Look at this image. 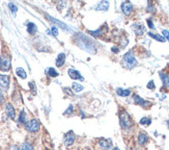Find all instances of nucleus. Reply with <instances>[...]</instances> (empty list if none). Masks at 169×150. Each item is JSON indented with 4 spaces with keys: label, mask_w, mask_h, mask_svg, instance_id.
Masks as SVG:
<instances>
[{
    "label": "nucleus",
    "mask_w": 169,
    "mask_h": 150,
    "mask_svg": "<svg viewBox=\"0 0 169 150\" xmlns=\"http://www.w3.org/2000/svg\"><path fill=\"white\" fill-rule=\"evenodd\" d=\"M26 118H27V115H26V113L24 112V110H22L21 114H20V117H19V122L20 123H27L26 122Z\"/></svg>",
    "instance_id": "5701e85b"
},
{
    "label": "nucleus",
    "mask_w": 169,
    "mask_h": 150,
    "mask_svg": "<svg viewBox=\"0 0 169 150\" xmlns=\"http://www.w3.org/2000/svg\"><path fill=\"white\" fill-rule=\"evenodd\" d=\"M75 140H76V136L74 135L73 131H69L66 136H64V143H66V146L72 145L75 142Z\"/></svg>",
    "instance_id": "39448f33"
},
{
    "label": "nucleus",
    "mask_w": 169,
    "mask_h": 150,
    "mask_svg": "<svg viewBox=\"0 0 169 150\" xmlns=\"http://www.w3.org/2000/svg\"><path fill=\"white\" fill-rule=\"evenodd\" d=\"M64 62H66V54L59 53V54H58V56H57V60H56V66L57 67L63 66Z\"/></svg>",
    "instance_id": "ddd939ff"
},
{
    "label": "nucleus",
    "mask_w": 169,
    "mask_h": 150,
    "mask_svg": "<svg viewBox=\"0 0 169 150\" xmlns=\"http://www.w3.org/2000/svg\"><path fill=\"white\" fill-rule=\"evenodd\" d=\"M73 89L76 91V92H80V91H82L83 90V87L82 86H80L79 83H73Z\"/></svg>",
    "instance_id": "a878e982"
},
{
    "label": "nucleus",
    "mask_w": 169,
    "mask_h": 150,
    "mask_svg": "<svg viewBox=\"0 0 169 150\" xmlns=\"http://www.w3.org/2000/svg\"><path fill=\"white\" fill-rule=\"evenodd\" d=\"M29 87L32 88V90H33V94H35V88H34V83H29Z\"/></svg>",
    "instance_id": "72a5a7b5"
},
{
    "label": "nucleus",
    "mask_w": 169,
    "mask_h": 150,
    "mask_svg": "<svg viewBox=\"0 0 169 150\" xmlns=\"http://www.w3.org/2000/svg\"><path fill=\"white\" fill-rule=\"evenodd\" d=\"M152 123V119L151 118H146V117H144V118H142L140 120V124L141 125H146L148 126L149 124Z\"/></svg>",
    "instance_id": "393cba45"
},
{
    "label": "nucleus",
    "mask_w": 169,
    "mask_h": 150,
    "mask_svg": "<svg viewBox=\"0 0 169 150\" xmlns=\"http://www.w3.org/2000/svg\"><path fill=\"white\" fill-rule=\"evenodd\" d=\"M11 60L7 56H1L0 57V71H8L11 69Z\"/></svg>",
    "instance_id": "7ed1b4c3"
},
{
    "label": "nucleus",
    "mask_w": 169,
    "mask_h": 150,
    "mask_svg": "<svg viewBox=\"0 0 169 150\" xmlns=\"http://www.w3.org/2000/svg\"><path fill=\"white\" fill-rule=\"evenodd\" d=\"M112 51H113V52H115V53H117V52H118V48H116V47L112 48Z\"/></svg>",
    "instance_id": "c9c22d12"
},
{
    "label": "nucleus",
    "mask_w": 169,
    "mask_h": 150,
    "mask_svg": "<svg viewBox=\"0 0 169 150\" xmlns=\"http://www.w3.org/2000/svg\"><path fill=\"white\" fill-rule=\"evenodd\" d=\"M146 141H147V136L145 135V133H140L138 137V143L140 145H143L144 143H146Z\"/></svg>",
    "instance_id": "412c9836"
},
{
    "label": "nucleus",
    "mask_w": 169,
    "mask_h": 150,
    "mask_svg": "<svg viewBox=\"0 0 169 150\" xmlns=\"http://www.w3.org/2000/svg\"><path fill=\"white\" fill-rule=\"evenodd\" d=\"M147 24H148V26H149L151 28H155V26H154V24H152V20H147Z\"/></svg>",
    "instance_id": "473e14b6"
},
{
    "label": "nucleus",
    "mask_w": 169,
    "mask_h": 150,
    "mask_svg": "<svg viewBox=\"0 0 169 150\" xmlns=\"http://www.w3.org/2000/svg\"><path fill=\"white\" fill-rule=\"evenodd\" d=\"M114 150H119V149H118L117 147H115V148H114Z\"/></svg>",
    "instance_id": "4c0bfd02"
},
{
    "label": "nucleus",
    "mask_w": 169,
    "mask_h": 150,
    "mask_svg": "<svg viewBox=\"0 0 169 150\" xmlns=\"http://www.w3.org/2000/svg\"><path fill=\"white\" fill-rule=\"evenodd\" d=\"M46 73L48 76L50 77H57L58 76V72L55 69H53V68H48V69L46 70Z\"/></svg>",
    "instance_id": "6ab92c4d"
},
{
    "label": "nucleus",
    "mask_w": 169,
    "mask_h": 150,
    "mask_svg": "<svg viewBox=\"0 0 169 150\" xmlns=\"http://www.w3.org/2000/svg\"><path fill=\"white\" fill-rule=\"evenodd\" d=\"M5 112H6V114H7L8 118H11V119H15L16 118L15 109H14V106H12L11 103H7L5 105Z\"/></svg>",
    "instance_id": "0eeeda50"
},
{
    "label": "nucleus",
    "mask_w": 169,
    "mask_h": 150,
    "mask_svg": "<svg viewBox=\"0 0 169 150\" xmlns=\"http://www.w3.org/2000/svg\"><path fill=\"white\" fill-rule=\"evenodd\" d=\"M109 8L108 1H101L100 4L97 6V11H107Z\"/></svg>",
    "instance_id": "2eb2a0df"
},
{
    "label": "nucleus",
    "mask_w": 169,
    "mask_h": 150,
    "mask_svg": "<svg viewBox=\"0 0 169 150\" xmlns=\"http://www.w3.org/2000/svg\"><path fill=\"white\" fill-rule=\"evenodd\" d=\"M134 100H135L136 103L139 104V105H141V106H143V107H147L149 104H151V103L148 102V101L142 99L141 97H139L138 95H134Z\"/></svg>",
    "instance_id": "9d476101"
},
{
    "label": "nucleus",
    "mask_w": 169,
    "mask_h": 150,
    "mask_svg": "<svg viewBox=\"0 0 169 150\" xmlns=\"http://www.w3.org/2000/svg\"><path fill=\"white\" fill-rule=\"evenodd\" d=\"M9 150H21V149H19L17 146H12V147L9 148Z\"/></svg>",
    "instance_id": "f704fd0d"
},
{
    "label": "nucleus",
    "mask_w": 169,
    "mask_h": 150,
    "mask_svg": "<svg viewBox=\"0 0 169 150\" xmlns=\"http://www.w3.org/2000/svg\"><path fill=\"white\" fill-rule=\"evenodd\" d=\"M167 125H168V128H169V120L167 121Z\"/></svg>",
    "instance_id": "e433bc0d"
},
{
    "label": "nucleus",
    "mask_w": 169,
    "mask_h": 150,
    "mask_svg": "<svg viewBox=\"0 0 169 150\" xmlns=\"http://www.w3.org/2000/svg\"><path fill=\"white\" fill-rule=\"evenodd\" d=\"M71 112H73V105L69 106V109H67V112H64V115H69V113H71Z\"/></svg>",
    "instance_id": "7c9ffc66"
},
{
    "label": "nucleus",
    "mask_w": 169,
    "mask_h": 150,
    "mask_svg": "<svg viewBox=\"0 0 169 150\" xmlns=\"http://www.w3.org/2000/svg\"><path fill=\"white\" fill-rule=\"evenodd\" d=\"M67 73H69L70 77H71V78H73V79L83 80V77L81 76L80 72H78L77 70H75V69H69V71H67Z\"/></svg>",
    "instance_id": "1a4fd4ad"
},
{
    "label": "nucleus",
    "mask_w": 169,
    "mask_h": 150,
    "mask_svg": "<svg viewBox=\"0 0 169 150\" xmlns=\"http://www.w3.org/2000/svg\"><path fill=\"white\" fill-rule=\"evenodd\" d=\"M99 145L103 150H109L112 146L111 142H110L109 140H101L99 142Z\"/></svg>",
    "instance_id": "9b49d317"
},
{
    "label": "nucleus",
    "mask_w": 169,
    "mask_h": 150,
    "mask_svg": "<svg viewBox=\"0 0 169 150\" xmlns=\"http://www.w3.org/2000/svg\"><path fill=\"white\" fill-rule=\"evenodd\" d=\"M86 150H90V149H86Z\"/></svg>",
    "instance_id": "58836bf2"
},
{
    "label": "nucleus",
    "mask_w": 169,
    "mask_h": 150,
    "mask_svg": "<svg viewBox=\"0 0 169 150\" xmlns=\"http://www.w3.org/2000/svg\"><path fill=\"white\" fill-rule=\"evenodd\" d=\"M3 101H4V96H3L2 92H1V91H0V104L3 103Z\"/></svg>",
    "instance_id": "2f4dec72"
},
{
    "label": "nucleus",
    "mask_w": 169,
    "mask_h": 150,
    "mask_svg": "<svg viewBox=\"0 0 169 150\" xmlns=\"http://www.w3.org/2000/svg\"><path fill=\"white\" fill-rule=\"evenodd\" d=\"M37 30V27L35 26L34 23H32V22H29V23L27 24V31L29 32L30 35H33L35 34Z\"/></svg>",
    "instance_id": "f3484780"
},
{
    "label": "nucleus",
    "mask_w": 169,
    "mask_h": 150,
    "mask_svg": "<svg viewBox=\"0 0 169 150\" xmlns=\"http://www.w3.org/2000/svg\"><path fill=\"white\" fill-rule=\"evenodd\" d=\"M162 34H163V35H164L165 38L167 39V41L169 42V31H168V30H166V29H164V30L162 31Z\"/></svg>",
    "instance_id": "c756f323"
},
{
    "label": "nucleus",
    "mask_w": 169,
    "mask_h": 150,
    "mask_svg": "<svg viewBox=\"0 0 169 150\" xmlns=\"http://www.w3.org/2000/svg\"><path fill=\"white\" fill-rule=\"evenodd\" d=\"M9 86V77L7 75H0V87L2 89H7Z\"/></svg>",
    "instance_id": "6e6552de"
},
{
    "label": "nucleus",
    "mask_w": 169,
    "mask_h": 150,
    "mask_svg": "<svg viewBox=\"0 0 169 150\" xmlns=\"http://www.w3.org/2000/svg\"><path fill=\"white\" fill-rule=\"evenodd\" d=\"M116 93H117L118 96L126 97V96H129L130 94H131V91H130V90H123V89H121V88H118V89L116 90Z\"/></svg>",
    "instance_id": "a211bd4d"
},
{
    "label": "nucleus",
    "mask_w": 169,
    "mask_h": 150,
    "mask_svg": "<svg viewBox=\"0 0 169 150\" xmlns=\"http://www.w3.org/2000/svg\"><path fill=\"white\" fill-rule=\"evenodd\" d=\"M51 31H52V35H53L54 37H57V35H58V30H57L56 26H52Z\"/></svg>",
    "instance_id": "cd10ccee"
},
{
    "label": "nucleus",
    "mask_w": 169,
    "mask_h": 150,
    "mask_svg": "<svg viewBox=\"0 0 169 150\" xmlns=\"http://www.w3.org/2000/svg\"><path fill=\"white\" fill-rule=\"evenodd\" d=\"M8 6H9V8H11V11H12V13L14 15H16V13H17V11H18V8H17V6H16L14 3H9L8 4Z\"/></svg>",
    "instance_id": "bb28decb"
},
{
    "label": "nucleus",
    "mask_w": 169,
    "mask_h": 150,
    "mask_svg": "<svg viewBox=\"0 0 169 150\" xmlns=\"http://www.w3.org/2000/svg\"><path fill=\"white\" fill-rule=\"evenodd\" d=\"M16 72H17V75H18V76H19V77H21L22 79H25L26 76H27V75H26L25 70L23 69V68H18Z\"/></svg>",
    "instance_id": "4be33fe9"
},
{
    "label": "nucleus",
    "mask_w": 169,
    "mask_h": 150,
    "mask_svg": "<svg viewBox=\"0 0 169 150\" xmlns=\"http://www.w3.org/2000/svg\"><path fill=\"white\" fill-rule=\"evenodd\" d=\"M160 77L162 81H163V84L165 87L169 88V75L166 73H163V72H160Z\"/></svg>",
    "instance_id": "dca6fc26"
},
{
    "label": "nucleus",
    "mask_w": 169,
    "mask_h": 150,
    "mask_svg": "<svg viewBox=\"0 0 169 150\" xmlns=\"http://www.w3.org/2000/svg\"><path fill=\"white\" fill-rule=\"evenodd\" d=\"M147 88H148V89L149 90H155V84H154V81H152V80H151V81H149V83H147Z\"/></svg>",
    "instance_id": "c85d7f7f"
},
{
    "label": "nucleus",
    "mask_w": 169,
    "mask_h": 150,
    "mask_svg": "<svg viewBox=\"0 0 169 150\" xmlns=\"http://www.w3.org/2000/svg\"><path fill=\"white\" fill-rule=\"evenodd\" d=\"M148 35L152 39H155V40H157L159 42H165V38L162 37L160 35H156V34H152V32H148Z\"/></svg>",
    "instance_id": "aec40b11"
},
{
    "label": "nucleus",
    "mask_w": 169,
    "mask_h": 150,
    "mask_svg": "<svg viewBox=\"0 0 169 150\" xmlns=\"http://www.w3.org/2000/svg\"><path fill=\"white\" fill-rule=\"evenodd\" d=\"M132 9H133V5L131 2L126 1V2L122 3V11L125 15H130L132 12Z\"/></svg>",
    "instance_id": "423d86ee"
},
{
    "label": "nucleus",
    "mask_w": 169,
    "mask_h": 150,
    "mask_svg": "<svg viewBox=\"0 0 169 150\" xmlns=\"http://www.w3.org/2000/svg\"><path fill=\"white\" fill-rule=\"evenodd\" d=\"M133 28H134L136 35H142V34H143V32L145 31L144 26L142 25V24H135V25H133Z\"/></svg>",
    "instance_id": "f8f14e48"
},
{
    "label": "nucleus",
    "mask_w": 169,
    "mask_h": 150,
    "mask_svg": "<svg viewBox=\"0 0 169 150\" xmlns=\"http://www.w3.org/2000/svg\"><path fill=\"white\" fill-rule=\"evenodd\" d=\"M21 150H33V147H32V145L30 144V143L25 142V143H23V144H22Z\"/></svg>",
    "instance_id": "b1692460"
},
{
    "label": "nucleus",
    "mask_w": 169,
    "mask_h": 150,
    "mask_svg": "<svg viewBox=\"0 0 169 150\" xmlns=\"http://www.w3.org/2000/svg\"><path fill=\"white\" fill-rule=\"evenodd\" d=\"M119 123H121V126L123 129H130L133 126V122L131 120V117L126 110H122L119 115Z\"/></svg>",
    "instance_id": "f257e3e1"
},
{
    "label": "nucleus",
    "mask_w": 169,
    "mask_h": 150,
    "mask_svg": "<svg viewBox=\"0 0 169 150\" xmlns=\"http://www.w3.org/2000/svg\"><path fill=\"white\" fill-rule=\"evenodd\" d=\"M26 129L30 132H37L38 129H40V123H38L37 120H30L25 124Z\"/></svg>",
    "instance_id": "20e7f679"
},
{
    "label": "nucleus",
    "mask_w": 169,
    "mask_h": 150,
    "mask_svg": "<svg viewBox=\"0 0 169 150\" xmlns=\"http://www.w3.org/2000/svg\"><path fill=\"white\" fill-rule=\"evenodd\" d=\"M47 17L49 18V20L50 21H52L53 23H55V24H57V25H59L61 28L62 29H64V30H67V31H70V28L67 27V26L64 24V23H62V22H60V21H58V20H55V19H53L52 17H50V16H47Z\"/></svg>",
    "instance_id": "4468645a"
},
{
    "label": "nucleus",
    "mask_w": 169,
    "mask_h": 150,
    "mask_svg": "<svg viewBox=\"0 0 169 150\" xmlns=\"http://www.w3.org/2000/svg\"><path fill=\"white\" fill-rule=\"evenodd\" d=\"M122 64L123 66L128 69H133L136 65H137V60L134 57V55L132 54V52H128L123 55L122 57Z\"/></svg>",
    "instance_id": "f03ea898"
}]
</instances>
